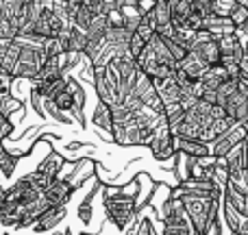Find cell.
Segmentation results:
<instances>
[{
	"mask_svg": "<svg viewBox=\"0 0 248 235\" xmlns=\"http://www.w3.org/2000/svg\"><path fill=\"white\" fill-rule=\"evenodd\" d=\"M24 155L29 153H9L7 148H2V144H0V174L4 176V179H9V176L13 174V170H16L17 161H20Z\"/></svg>",
	"mask_w": 248,
	"mask_h": 235,
	"instance_id": "603a6c76",
	"label": "cell"
},
{
	"mask_svg": "<svg viewBox=\"0 0 248 235\" xmlns=\"http://www.w3.org/2000/svg\"><path fill=\"white\" fill-rule=\"evenodd\" d=\"M153 85L157 90V96L161 100L163 107H170V105H179L181 103V90L174 81V74L166 78H153Z\"/></svg>",
	"mask_w": 248,
	"mask_h": 235,
	"instance_id": "30bf717a",
	"label": "cell"
},
{
	"mask_svg": "<svg viewBox=\"0 0 248 235\" xmlns=\"http://www.w3.org/2000/svg\"><path fill=\"white\" fill-rule=\"evenodd\" d=\"M166 2H170V4H172V2H174V0H166Z\"/></svg>",
	"mask_w": 248,
	"mask_h": 235,
	"instance_id": "60d3db41",
	"label": "cell"
},
{
	"mask_svg": "<svg viewBox=\"0 0 248 235\" xmlns=\"http://www.w3.org/2000/svg\"><path fill=\"white\" fill-rule=\"evenodd\" d=\"M92 122H94L100 131H105L109 137H111V133H113L111 107H107L105 103H100V100H98V103H96V107H94V113H92Z\"/></svg>",
	"mask_w": 248,
	"mask_h": 235,
	"instance_id": "ffe728a7",
	"label": "cell"
},
{
	"mask_svg": "<svg viewBox=\"0 0 248 235\" xmlns=\"http://www.w3.org/2000/svg\"><path fill=\"white\" fill-rule=\"evenodd\" d=\"M161 222L163 227H181V224L189 222L187 216H185V209H183V203L179 198L170 196L163 201V207H161Z\"/></svg>",
	"mask_w": 248,
	"mask_h": 235,
	"instance_id": "ba28073f",
	"label": "cell"
},
{
	"mask_svg": "<svg viewBox=\"0 0 248 235\" xmlns=\"http://www.w3.org/2000/svg\"><path fill=\"white\" fill-rule=\"evenodd\" d=\"M159 37H161V35H159ZM161 39H163V46H166V50L170 52V57L176 61V65H179V61L183 59L185 55H187V50H185V48L181 46V44L176 42L174 37H161Z\"/></svg>",
	"mask_w": 248,
	"mask_h": 235,
	"instance_id": "4dcf8cb0",
	"label": "cell"
},
{
	"mask_svg": "<svg viewBox=\"0 0 248 235\" xmlns=\"http://www.w3.org/2000/svg\"><path fill=\"white\" fill-rule=\"evenodd\" d=\"M17 55H20V44H17L16 39H13V42L9 44V48H7V50H4V55H2V63H0V72H4V74H9V77H11L13 68H16Z\"/></svg>",
	"mask_w": 248,
	"mask_h": 235,
	"instance_id": "4316f807",
	"label": "cell"
},
{
	"mask_svg": "<svg viewBox=\"0 0 248 235\" xmlns=\"http://www.w3.org/2000/svg\"><path fill=\"white\" fill-rule=\"evenodd\" d=\"M29 2H35V0H22V4H29Z\"/></svg>",
	"mask_w": 248,
	"mask_h": 235,
	"instance_id": "ab89813d",
	"label": "cell"
},
{
	"mask_svg": "<svg viewBox=\"0 0 248 235\" xmlns=\"http://www.w3.org/2000/svg\"><path fill=\"white\" fill-rule=\"evenodd\" d=\"M148 148H150V155H153L157 161H170V159L176 157L174 135H172V131L168 128L166 120L153 131L150 141H148Z\"/></svg>",
	"mask_w": 248,
	"mask_h": 235,
	"instance_id": "5b68a950",
	"label": "cell"
},
{
	"mask_svg": "<svg viewBox=\"0 0 248 235\" xmlns=\"http://www.w3.org/2000/svg\"><path fill=\"white\" fill-rule=\"evenodd\" d=\"M174 146H176V153L185 155V157H192V159H201L209 155V144L201 140H183V137H174Z\"/></svg>",
	"mask_w": 248,
	"mask_h": 235,
	"instance_id": "4fadbf2b",
	"label": "cell"
},
{
	"mask_svg": "<svg viewBox=\"0 0 248 235\" xmlns=\"http://www.w3.org/2000/svg\"><path fill=\"white\" fill-rule=\"evenodd\" d=\"M131 94L137 96V98L141 100V105L155 109L157 113H163V105H161V100H159L157 90H155V85H153V78H148L144 72H140V77H137V81H135V85H133Z\"/></svg>",
	"mask_w": 248,
	"mask_h": 235,
	"instance_id": "8992f818",
	"label": "cell"
},
{
	"mask_svg": "<svg viewBox=\"0 0 248 235\" xmlns=\"http://www.w3.org/2000/svg\"><path fill=\"white\" fill-rule=\"evenodd\" d=\"M11 87H13V77L0 72V100H4L7 96H11Z\"/></svg>",
	"mask_w": 248,
	"mask_h": 235,
	"instance_id": "d590c367",
	"label": "cell"
},
{
	"mask_svg": "<svg viewBox=\"0 0 248 235\" xmlns=\"http://www.w3.org/2000/svg\"><path fill=\"white\" fill-rule=\"evenodd\" d=\"M218 48H220V61L229 59V61H235L240 63L242 55H244V44L237 39V35H227V37H220L218 39Z\"/></svg>",
	"mask_w": 248,
	"mask_h": 235,
	"instance_id": "7c38bea8",
	"label": "cell"
},
{
	"mask_svg": "<svg viewBox=\"0 0 248 235\" xmlns=\"http://www.w3.org/2000/svg\"><path fill=\"white\" fill-rule=\"evenodd\" d=\"M198 55V59L211 68V65H220V48H218V39H209V42H198L192 48Z\"/></svg>",
	"mask_w": 248,
	"mask_h": 235,
	"instance_id": "9a60e30c",
	"label": "cell"
},
{
	"mask_svg": "<svg viewBox=\"0 0 248 235\" xmlns=\"http://www.w3.org/2000/svg\"><path fill=\"white\" fill-rule=\"evenodd\" d=\"M233 4H235V0H214L211 2V13L218 17H229Z\"/></svg>",
	"mask_w": 248,
	"mask_h": 235,
	"instance_id": "836d02e7",
	"label": "cell"
},
{
	"mask_svg": "<svg viewBox=\"0 0 248 235\" xmlns=\"http://www.w3.org/2000/svg\"><path fill=\"white\" fill-rule=\"evenodd\" d=\"M170 11H172V26L181 29V26L187 24V17L192 16V4L187 0H174L170 4Z\"/></svg>",
	"mask_w": 248,
	"mask_h": 235,
	"instance_id": "7402d4cb",
	"label": "cell"
},
{
	"mask_svg": "<svg viewBox=\"0 0 248 235\" xmlns=\"http://www.w3.org/2000/svg\"><path fill=\"white\" fill-rule=\"evenodd\" d=\"M120 13H122V24H124V29L126 31H135V26L140 24V20H141V16H144V13H141V9L137 7L135 2L133 4H122L120 7Z\"/></svg>",
	"mask_w": 248,
	"mask_h": 235,
	"instance_id": "d4e9b609",
	"label": "cell"
},
{
	"mask_svg": "<svg viewBox=\"0 0 248 235\" xmlns=\"http://www.w3.org/2000/svg\"><path fill=\"white\" fill-rule=\"evenodd\" d=\"M81 235H87V233H81Z\"/></svg>",
	"mask_w": 248,
	"mask_h": 235,
	"instance_id": "7bdbcfd3",
	"label": "cell"
},
{
	"mask_svg": "<svg viewBox=\"0 0 248 235\" xmlns=\"http://www.w3.org/2000/svg\"><path fill=\"white\" fill-rule=\"evenodd\" d=\"M61 2H68V0H61Z\"/></svg>",
	"mask_w": 248,
	"mask_h": 235,
	"instance_id": "b9f144b4",
	"label": "cell"
},
{
	"mask_svg": "<svg viewBox=\"0 0 248 235\" xmlns=\"http://www.w3.org/2000/svg\"><path fill=\"white\" fill-rule=\"evenodd\" d=\"M65 216H68V207H50V209H46L42 216H39L37 220H35V224L31 229H33L35 233H48L52 231L55 227H59L61 222L65 220Z\"/></svg>",
	"mask_w": 248,
	"mask_h": 235,
	"instance_id": "8fae6325",
	"label": "cell"
},
{
	"mask_svg": "<svg viewBox=\"0 0 248 235\" xmlns=\"http://www.w3.org/2000/svg\"><path fill=\"white\" fill-rule=\"evenodd\" d=\"M46 63V55H44V46H20V55H17L16 68H13L11 77L16 78H29L33 81L37 72Z\"/></svg>",
	"mask_w": 248,
	"mask_h": 235,
	"instance_id": "3957f363",
	"label": "cell"
},
{
	"mask_svg": "<svg viewBox=\"0 0 248 235\" xmlns=\"http://www.w3.org/2000/svg\"><path fill=\"white\" fill-rule=\"evenodd\" d=\"M229 22H231L235 29H242V26L248 24V9H244L242 4H233L231 13H229Z\"/></svg>",
	"mask_w": 248,
	"mask_h": 235,
	"instance_id": "1f68e13d",
	"label": "cell"
},
{
	"mask_svg": "<svg viewBox=\"0 0 248 235\" xmlns=\"http://www.w3.org/2000/svg\"><path fill=\"white\" fill-rule=\"evenodd\" d=\"M94 172H96L94 161H92V159H83L81 163H77L74 172L70 174V179H65V181H68V183H72L74 188H81L83 181H85V179H92V176H94Z\"/></svg>",
	"mask_w": 248,
	"mask_h": 235,
	"instance_id": "44dd1931",
	"label": "cell"
},
{
	"mask_svg": "<svg viewBox=\"0 0 248 235\" xmlns=\"http://www.w3.org/2000/svg\"><path fill=\"white\" fill-rule=\"evenodd\" d=\"M202 29L209 31V35L214 39H220V37H227V35H233L235 33V26L229 22V17H218V16H207L202 20Z\"/></svg>",
	"mask_w": 248,
	"mask_h": 235,
	"instance_id": "5bb4252c",
	"label": "cell"
},
{
	"mask_svg": "<svg viewBox=\"0 0 248 235\" xmlns=\"http://www.w3.org/2000/svg\"><path fill=\"white\" fill-rule=\"evenodd\" d=\"M161 235H194V233H192V224L185 222L181 227H163Z\"/></svg>",
	"mask_w": 248,
	"mask_h": 235,
	"instance_id": "8d00e7d4",
	"label": "cell"
},
{
	"mask_svg": "<svg viewBox=\"0 0 248 235\" xmlns=\"http://www.w3.org/2000/svg\"><path fill=\"white\" fill-rule=\"evenodd\" d=\"M74 189L77 188H74L72 183H68L65 179H55L42 194H44V198H46L48 207H63V205H68V201L72 198Z\"/></svg>",
	"mask_w": 248,
	"mask_h": 235,
	"instance_id": "52a82bcc",
	"label": "cell"
},
{
	"mask_svg": "<svg viewBox=\"0 0 248 235\" xmlns=\"http://www.w3.org/2000/svg\"><path fill=\"white\" fill-rule=\"evenodd\" d=\"M237 90V81H233V78H229V81H224L222 85L216 90V105H220L222 107L224 105V100L229 98V96L233 94V92Z\"/></svg>",
	"mask_w": 248,
	"mask_h": 235,
	"instance_id": "d6a6232c",
	"label": "cell"
},
{
	"mask_svg": "<svg viewBox=\"0 0 248 235\" xmlns=\"http://www.w3.org/2000/svg\"><path fill=\"white\" fill-rule=\"evenodd\" d=\"M100 188H103V207L107 220L118 231H126L137 218V181L124 188H111V185H100Z\"/></svg>",
	"mask_w": 248,
	"mask_h": 235,
	"instance_id": "6da1fadb",
	"label": "cell"
},
{
	"mask_svg": "<svg viewBox=\"0 0 248 235\" xmlns=\"http://www.w3.org/2000/svg\"><path fill=\"white\" fill-rule=\"evenodd\" d=\"M100 189V181H96V185L87 192V196L83 198V203L78 205V218H81V222L90 224L92 218H94V198H96V192Z\"/></svg>",
	"mask_w": 248,
	"mask_h": 235,
	"instance_id": "cb8c5ba5",
	"label": "cell"
},
{
	"mask_svg": "<svg viewBox=\"0 0 248 235\" xmlns=\"http://www.w3.org/2000/svg\"><path fill=\"white\" fill-rule=\"evenodd\" d=\"M133 33L137 35V37H141L144 39L146 44L150 42V39L155 37V35H157V26H155V20H153V13H144V16H141V20H140V24L135 26V31H133Z\"/></svg>",
	"mask_w": 248,
	"mask_h": 235,
	"instance_id": "484cf974",
	"label": "cell"
},
{
	"mask_svg": "<svg viewBox=\"0 0 248 235\" xmlns=\"http://www.w3.org/2000/svg\"><path fill=\"white\" fill-rule=\"evenodd\" d=\"M24 179H26V183L31 185L33 189H37V192H44V189L48 188V185L52 183L55 179H50V176H46V174H42V172H29V174H24Z\"/></svg>",
	"mask_w": 248,
	"mask_h": 235,
	"instance_id": "f546056e",
	"label": "cell"
},
{
	"mask_svg": "<svg viewBox=\"0 0 248 235\" xmlns=\"http://www.w3.org/2000/svg\"><path fill=\"white\" fill-rule=\"evenodd\" d=\"M248 133V122H235L227 128L220 137H216L214 141L209 144V155L216 159H222L227 153H231L235 146L244 144Z\"/></svg>",
	"mask_w": 248,
	"mask_h": 235,
	"instance_id": "277c9868",
	"label": "cell"
},
{
	"mask_svg": "<svg viewBox=\"0 0 248 235\" xmlns=\"http://www.w3.org/2000/svg\"><path fill=\"white\" fill-rule=\"evenodd\" d=\"M63 235H74V233H72V229H65V231H63Z\"/></svg>",
	"mask_w": 248,
	"mask_h": 235,
	"instance_id": "f35d334b",
	"label": "cell"
},
{
	"mask_svg": "<svg viewBox=\"0 0 248 235\" xmlns=\"http://www.w3.org/2000/svg\"><path fill=\"white\" fill-rule=\"evenodd\" d=\"M61 44H63V50L65 52H77V55H83L85 52V46H87V37L83 31L74 29V26H70V31L63 35V37H59Z\"/></svg>",
	"mask_w": 248,
	"mask_h": 235,
	"instance_id": "ac0fdd59",
	"label": "cell"
},
{
	"mask_svg": "<svg viewBox=\"0 0 248 235\" xmlns=\"http://www.w3.org/2000/svg\"><path fill=\"white\" fill-rule=\"evenodd\" d=\"M63 166H65L63 155H59L57 150H50V153H48L46 157L42 159V163L37 166V172H42V174L50 176V179H59L61 168H63Z\"/></svg>",
	"mask_w": 248,
	"mask_h": 235,
	"instance_id": "2e32d148",
	"label": "cell"
},
{
	"mask_svg": "<svg viewBox=\"0 0 248 235\" xmlns=\"http://www.w3.org/2000/svg\"><path fill=\"white\" fill-rule=\"evenodd\" d=\"M220 207H222V211H224V222H227V227L231 229V233H235L237 229H240V222H242V218H244V216H242L240 211L233 209L227 201L220 203Z\"/></svg>",
	"mask_w": 248,
	"mask_h": 235,
	"instance_id": "83f0119b",
	"label": "cell"
},
{
	"mask_svg": "<svg viewBox=\"0 0 248 235\" xmlns=\"http://www.w3.org/2000/svg\"><path fill=\"white\" fill-rule=\"evenodd\" d=\"M170 194L183 203L185 216H187L189 224H192V233L194 235H209L216 220H218L222 194H216V196L187 194V192H170Z\"/></svg>",
	"mask_w": 248,
	"mask_h": 235,
	"instance_id": "7a4b0ae2",
	"label": "cell"
},
{
	"mask_svg": "<svg viewBox=\"0 0 248 235\" xmlns=\"http://www.w3.org/2000/svg\"><path fill=\"white\" fill-rule=\"evenodd\" d=\"M189 4H192L194 13H198L201 17L211 16V0H192Z\"/></svg>",
	"mask_w": 248,
	"mask_h": 235,
	"instance_id": "e575fe53",
	"label": "cell"
},
{
	"mask_svg": "<svg viewBox=\"0 0 248 235\" xmlns=\"http://www.w3.org/2000/svg\"><path fill=\"white\" fill-rule=\"evenodd\" d=\"M224 116L231 122H248V100L240 90H235L222 105Z\"/></svg>",
	"mask_w": 248,
	"mask_h": 235,
	"instance_id": "9c48e42d",
	"label": "cell"
},
{
	"mask_svg": "<svg viewBox=\"0 0 248 235\" xmlns=\"http://www.w3.org/2000/svg\"><path fill=\"white\" fill-rule=\"evenodd\" d=\"M176 68L179 70H183L185 74H187L189 78H192V81H198V78L202 77V74H205V70H207V65L202 63L201 59H198V55L194 50H189L187 55L183 57V59L179 61V65H176Z\"/></svg>",
	"mask_w": 248,
	"mask_h": 235,
	"instance_id": "e0dca14e",
	"label": "cell"
},
{
	"mask_svg": "<svg viewBox=\"0 0 248 235\" xmlns=\"http://www.w3.org/2000/svg\"><path fill=\"white\" fill-rule=\"evenodd\" d=\"M133 235H153V222H150L148 218H141L137 229L133 231Z\"/></svg>",
	"mask_w": 248,
	"mask_h": 235,
	"instance_id": "74e56055",
	"label": "cell"
},
{
	"mask_svg": "<svg viewBox=\"0 0 248 235\" xmlns=\"http://www.w3.org/2000/svg\"><path fill=\"white\" fill-rule=\"evenodd\" d=\"M224 81H229V74H227V70H224V65H211V68H207L205 74L198 78V83H201L205 90H214V92L218 90Z\"/></svg>",
	"mask_w": 248,
	"mask_h": 235,
	"instance_id": "d6986e66",
	"label": "cell"
},
{
	"mask_svg": "<svg viewBox=\"0 0 248 235\" xmlns=\"http://www.w3.org/2000/svg\"><path fill=\"white\" fill-rule=\"evenodd\" d=\"M22 109H24V105L16 96H7L4 100H0V116L2 118H9L13 113H22Z\"/></svg>",
	"mask_w": 248,
	"mask_h": 235,
	"instance_id": "f1b7e54d",
	"label": "cell"
}]
</instances>
